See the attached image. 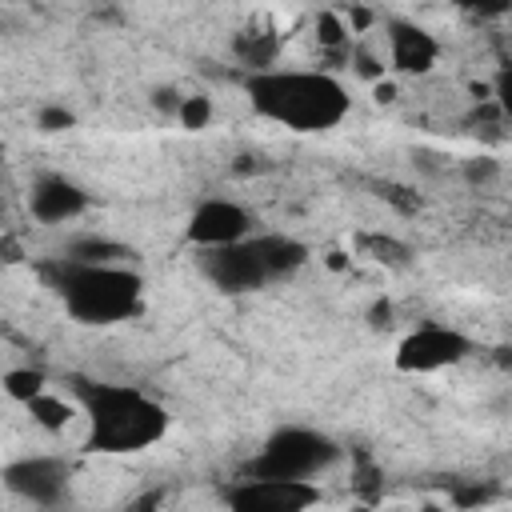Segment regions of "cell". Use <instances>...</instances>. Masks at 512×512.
I'll return each instance as SVG.
<instances>
[{"label":"cell","mask_w":512,"mask_h":512,"mask_svg":"<svg viewBox=\"0 0 512 512\" xmlns=\"http://www.w3.org/2000/svg\"><path fill=\"white\" fill-rule=\"evenodd\" d=\"M244 92H248V104L256 116H264L288 132H304V136L336 128L352 108L348 88L328 72L264 68V72L248 76Z\"/></svg>","instance_id":"1"},{"label":"cell","mask_w":512,"mask_h":512,"mask_svg":"<svg viewBox=\"0 0 512 512\" xmlns=\"http://www.w3.org/2000/svg\"><path fill=\"white\" fill-rule=\"evenodd\" d=\"M72 392L88 416V448L92 452H104V456L144 452L168 432V412L140 388L76 380Z\"/></svg>","instance_id":"2"},{"label":"cell","mask_w":512,"mask_h":512,"mask_svg":"<svg viewBox=\"0 0 512 512\" xmlns=\"http://www.w3.org/2000/svg\"><path fill=\"white\" fill-rule=\"evenodd\" d=\"M40 276L60 292L76 324H116L140 312L144 280L124 264H84L56 256L40 264Z\"/></svg>","instance_id":"3"},{"label":"cell","mask_w":512,"mask_h":512,"mask_svg":"<svg viewBox=\"0 0 512 512\" xmlns=\"http://www.w3.org/2000/svg\"><path fill=\"white\" fill-rule=\"evenodd\" d=\"M340 448L312 428H280L264 440V448L244 464L240 476H276V480H308L328 468Z\"/></svg>","instance_id":"4"},{"label":"cell","mask_w":512,"mask_h":512,"mask_svg":"<svg viewBox=\"0 0 512 512\" xmlns=\"http://www.w3.org/2000/svg\"><path fill=\"white\" fill-rule=\"evenodd\" d=\"M224 504L236 512H304L320 504V492L312 480H276V476H240Z\"/></svg>","instance_id":"5"},{"label":"cell","mask_w":512,"mask_h":512,"mask_svg":"<svg viewBox=\"0 0 512 512\" xmlns=\"http://www.w3.org/2000/svg\"><path fill=\"white\" fill-rule=\"evenodd\" d=\"M472 352V340L456 328H444V324H424L416 332H408L396 348V368L400 372H440V368H452L460 364L464 356Z\"/></svg>","instance_id":"6"},{"label":"cell","mask_w":512,"mask_h":512,"mask_svg":"<svg viewBox=\"0 0 512 512\" xmlns=\"http://www.w3.org/2000/svg\"><path fill=\"white\" fill-rule=\"evenodd\" d=\"M204 276L220 288V292H228V296H240V292H256V288H264V284H272V276H268V268H264V260H260V252H256V240H232V244H216V248H208V256H204Z\"/></svg>","instance_id":"7"},{"label":"cell","mask_w":512,"mask_h":512,"mask_svg":"<svg viewBox=\"0 0 512 512\" xmlns=\"http://www.w3.org/2000/svg\"><path fill=\"white\" fill-rule=\"evenodd\" d=\"M68 476H72V468L60 456H20V460L4 464V472H0L8 492H16L28 504H40V508H52L68 496Z\"/></svg>","instance_id":"8"},{"label":"cell","mask_w":512,"mask_h":512,"mask_svg":"<svg viewBox=\"0 0 512 512\" xmlns=\"http://www.w3.org/2000/svg\"><path fill=\"white\" fill-rule=\"evenodd\" d=\"M252 228V216L236 204V200H204L192 208L188 216V240L200 244V248H216V244H232V240H244Z\"/></svg>","instance_id":"9"},{"label":"cell","mask_w":512,"mask_h":512,"mask_svg":"<svg viewBox=\"0 0 512 512\" xmlns=\"http://www.w3.org/2000/svg\"><path fill=\"white\" fill-rule=\"evenodd\" d=\"M388 56H392V68L404 72V76H428L436 68V56H440V44L432 32H424L420 24H408V20H392L388 24Z\"/></svg>","instance_id":"10"},{"label":"cell","mask_w":512,"mask_h":512,"mask_svg":"<svg viewBox=\"0 0 512 512\" xmlns=\"http://www.w3.org/2000/svg\"><path fill=\"white\" fill-rule=\"evenodd\" d=\"M28 208L40 224H64L88 208V192L68 176H40L28 192Z\"/></svg>","instance_id":"11"},{"label":"cell","mask_w":512,"mask_h":512,"mask_svg":"<svg viewBox=\"0 0 512 512\" xmlns=\"http://www.w3.org/2000/svg\"><path fill=\"white\" fill-rule=\"evenodd\" d=\"M256 252H260V260H264V268H268L272 280L292 276V272L304 268V260H308V248H304L296 236H284V232H264V236H256Z\"/></svg>","instance_id":"12"},{"label":"cell","mask_w":512,"mask_h":512,"mask_svg":"<svg viewBox=\"0 0 512 512\" xmlns=\"http://www.w3.org/2000/svg\"><path fill=\"white\" fill-rule=\"evenodd\" d=\"M64 256L68 260H84V264H120L132 252L124 244H116V240H104V236H80V240L68 244Z\"/></svg>","instance_id":"13"},{"label":"cell","mask_w":512,"mask_h":512,"mask_svg":"<svg viewBox=\"0 0 512 512\" xmlns=\"http://www.w3.org/2000/svg\"><path fill=\"white\" fill-rule=\"evenodd\" d=\"M28 412H32V420H36L40 428H48V432H60V428L72 420V404H64L60 396H48V392H36V396L28 400Z\"/></svg>","instance_id":"14"},{"label":"cell","mask_w":512,"mask_h":512,"mask_svg":"<svg viewBox=\"0 0 512 512\" xmlns=\"http://www.w3.org/2000/svg\"><path fill=\"white\" fill-rule=\"evenodd\" d=\"M4 392L12 396V400H20V404H28L36 392H44V384H48V376L40 372V368H8L4 372Z\"/></svg>","instance_id":"15"},{"label":"cell","mask_w":512,"mask_h":512,"mask_svg":"<svg viewBox=\"0 0 512 512\" xmlns=\"http://www.w3.org/2000/svg\"><path fill=\"white\" fill-rule=\"evenodd\" d=\"M236 52H240V60H244L252 72H264V68L276 60V40L264 36V32H248V36H240Z\"/></svg>","instance_id":"16"},{"label":"cell","mask_w":512,"mask_h":512,"mask_svg":"<svg viewBox=\"0 0 512 512\" xmlns=\"http://www.w3.org/2000/svg\"><path fill=\"white\" fill-rule=\"evenodd\" d=\"M176 120L188 128V132H204L208 120H212V100L192 92V96H180V108H176Z\"/></svg>","instance_id":"17"},{"label":"cell","mask_w":512,"mask_h":512,"mask_svg":"<svg viewBox=\"0 0 512 512\" xmlns=\"http://www.w3.org/2000/svg\"><path fill=\"white\" fill-rule=\"evenodd\" d=\"M364 248H368L372 260H380V264H404V260H408V248L396 244V240H388V236H364Z\"/></svg>","instance_id":"18"},{"label":"cell","mask_w":512,"mask_h":512,"mask_svg":"<svg viewBox=\"0 0 512 512\" xmlns=\"http://www.w3.org/2000/svg\"><path fill=\"white\" fill-rule=\"evenodd\" d=\"M36 124H40V132H64V128L76 124V116H72L64 104H44V108L36 112Z\"/></svg>","instance_id":"19"},{"label":"cell","mask_w":512,"mask_h":512,"mask_svg":"<svg viewBox=\"0 0 512 512\" xmlns=\"http://www.w3.org/2000/svg\"><path fill=\"white\" fill-rule=\"evenodd\" d=\"M316 40H320L324 48H340V44H344V24H340V16L320 12V16H316Z\"/></svg>","instance_id":"20"},{"label":"cell","mask_w":512,"mask_h":512,"mask_svg":"<svg viewBox=\"0 0 512 512\" xmlns=\"http://www.w3.org/2000/svg\"><path fill=\"white\" fill-rule=\"evenodd\" d=\"M452 4L464 12H476V16H504L512 8V0H452Z\"/></svg>","instance_id":"21"},{"label":"cell","mask_w":512,"mask_h":512,"mask_svg":"<svg viewBox=\"0 0 512 512\" xmlns=\"http://www.w3.org/2000/svg\"><path fill=\"white\" fill-rule=\"evenodd\" d=\"M500 172V164L492 160V156H480V160H468V168H464V176L472 180V184H484V180H492Z\"/></svg>","instance_id":"22"},{"label":"cell","mask_w":512,"mask_h":512,"mask_svg":"<svg viewBox=\"0 0 512 512\" xmlns=\"http://www.w3.org/2000/svg\"><path fill=\"white\" fill-rule=\"evenodd\" d=\"M452 500H456L460 508H476V504H484V500H488V488L468 484V488H456V492H452Z\"/></svg>","instance_id":"23"},{"label":"cell","mask_w":512,"mask_h":512,"mask_svg":"<svg viewBox=\"0 0 512 512\" xmlns=\"http://www.w3.org/2000/svg\"><path fill=\"white\" fill-rule=\"evenodd\" d=\"M368 324H372V328H388V324H392V304H388V300H376V304L368 308Z\"/></svg>","instance_id":"24"},{"label":"cell","mask_w":512,"mask_h":512,"mask_svg":"<svg viewBox=\"0 0 512 512\" xmlns=\"http://www.w3.org/2000/svg\"><path fill=\"white\" fill-rule=\"evenodd\" d=\"M356 68H360V76H368V80H380V76H384V68H380L368 52H356Z\"/></svg>","instance_id":"25"},{"label":"cell","mask_w":512,"mask_h":512,"mask_svg":"<svg viewBox=\"0 0 512 512\" xmlns=\"http://www.w3.org/2000/svg\"><path fill=\"white\" fill-rule=\"evenodd\" d=\"M152 104L164 108V112H176V108H180V96H176V88H160V92L152 96Z\"/></svg>","instance_id":"26"},{"label":"cell","mask_w":512,"mask_h":512,"mask_svg":"<svg viewBox=\"0 0 512 512\" xmlns=\"http://www.w3.org/2000/svg\"><path fill=\"white\" fill-rule=\"evenodd\" d=\"M376 100H396V88L380 80V84H376Z\"/></svg>","instance_id":"27"}]
</instances>
